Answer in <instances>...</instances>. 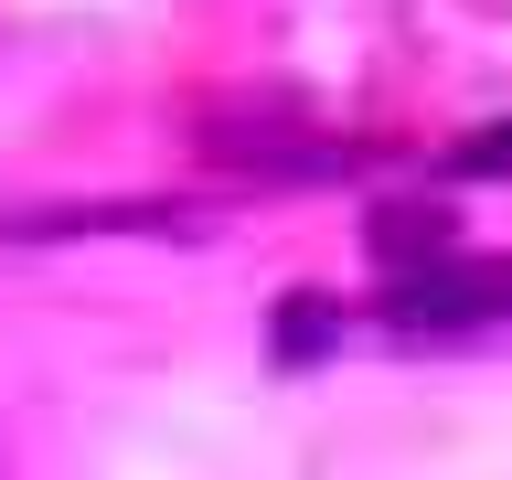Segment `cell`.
<instances>
[{
  "mask_svg": "<svg viewBox=\"0 0 512 480\" xmlns=\"http://www.w3.org/2000/svg\"><path fill=\"white\" fill-rule=\"evenodd\" d=\"M384 320L395 331H480V320H512V256H427V267H395L384 288Z\"/></svg>",
  "mask_w": 512,
  "mask_h": 480,
  "instance_id": "1",
  "label": "cell"
},
{
  "mask_svg": "<svg viewBox=\"0 0 512 480\" xmlns=\"http://www.w3.org/2000/svg\"><path fill=\"white\" fill-rule=\"evenodd\" d=\"M11 246H54V235H203L192 214H160V203H54V214H0Z\"/></svg>",
  "mask_w": 512,
  "mask_h": 480,
  "instance_id": "2",
  "label": "cell"
},
{
  "mask_svg": "<svg viewBox=\"0 0 512 480\" xmlns=\"http://www.w3.org/2000/svg\"><path fill=\"white\" fill-rule=\"evenodd\" d=\"M363 235H374V256H384V267H427V256H448V246H459V214H438V203H384Z\"/></svg>",
  "mask_w": 512,
  "mask_h": 480,
  "instance_id": "3",
  "label": "cell"
},
{
  "mask_svg": "<svg viewBox=\"0 0 512 480\" xmlns=\"http://www.w3.org/2000/svg\"><path fill=\"white\" fill-rule=\"evenodd\" d=\"M331 331H342V299H320V288H288V310H278V363H310Z\"/></svg>",
  "mask_w": 512,
  "mask_h": 480,
  "instance_id": "4",
  "label": "cell"
},
{
  "mask_svg": "<svg viewBox=\"0 0 512 480\" xmlns=\"http://www.w3.org/2000/svg\"><path fill=\"white\" fill-rule=\"evenodd\" d=\"M448 171H459V182H491V171H512V118L470 128V139H459V150H448Z\"/></svg>",
  "mask_w": 512,
  "mask_h": 480,
  "instance_id": "5",
  "label": "cell"
}]
</instances>
